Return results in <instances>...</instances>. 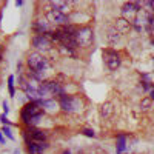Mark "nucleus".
I'll list each match as a JSON object with an SVG mask.
<instances>
[{
  "label": "nucleus",
  "mask_w": 154,
  "mask_h": 154,
  "mask_svg": "<svg viewBox=\"0 0 154 154\" xmlns=\"http://www.w3.org/2000/svg\"><path fill=\"white\" fill-rule=\"evenodd\" d=\"M26 65L29 68V75L32 77L34 80H43L45 77V69H48V60L38 53H31L28 54V59H26Z\"/></svg>",
  "instance_id": "obj_1"
},
{
  "label": "nucleus",
  "mask_w": 154,
  "mask_h": 154,
  "mask_svg": "<svg viewBox=\"0 0 154 154\" xmlns=\"http://www.w3.org/2000/svg\"><path fill=\"white\" fill-rule=\"evenodd\" d=\"M75 40H77V46H82V48H88L91 46L94 42V32L89 26H82V28H77L75 31Z\"/></svg>",
  "instance_id": "obj_2"
},
{
  "label": "nucleus",
  "mask_w": 154,
  "mask_h": 154,
  "mask_svg": "<svg viewBox=\"0 0 154 154\" xmlns=\"http://www.w3.org/2000/svg\"><path fill=\"white\" fill-rule=\"evenodd\" d=\"M59 106L62 108V111H65V112H75V111H79L82 108V102H80V99H77L74 96L63 94V96H60Z\"/></svg>",
  "instance_id": "obj_3"
},
{
  "label": "nucleus",
  "mask_w": 154,
  "mask_h": 154,
  "mask_svg": "<svg viewBox=\"0 0 154 154\" xmlns=\"http://www.w3.org/2000/svg\"><path fill=\"white\" fill-rule=\"evenodd\" d=\"M140 11H142V2H126L122 6V17L133 23Z\"/></svg>",
  "instance_id": "obj_4"
},
{
  "label": "nucleus",
  "mask_w": 154,
  "mask_h": 154,
  "mask_svg": "<svg viewBox=\"0 0 154 154\" xmlns=\"http://www.w3.org/2000/svg\"><path fill=\"white\" fill-rule=\"evenodd\" d=\"M40 112H42V106L38 105L37 102H28V103L23 106V109L20 112V117H22L23 123L28 125V122H29V119L32 117V116H37Z\"/></svg>",
  "instance_id": "obj_5"
},
{
  "label": "nucleus",
  "mask_w": 154,
  "mask_h": 154,
  "mask_svg": "<svg viewBox=\"0 0 154 154\" xmlns=\"http://www.w3.org/2000/svg\"><path fill=\"white\" fill-rule=\"evenodd\" d=\"M103 59H105L106 66L111 71L117 69L120 66V63H122V59H120L119 53H117V51H114V49H105L103 51Z\"/></svg>",
  "instance_id": "obj_6"
},
{
  "label": "nucleus",
  "mask_w": 154,
  "mask_h": 154,
  "mask_svg": "<svg viewBox=\"0 0 154 154\" xmlns=\"http://www.w3.org/2000/svg\"><path fill=\"white\" fill-rule=\"evenodd\" d=\"M46 16H48L49 22L59 25V26H66V25H69V17L65 14V12H60L57 9H49Z\"/></svg>",
  "instance_id": "obj_7"
},
{
  "label": "nucleus",
  "mask_w": 154,
  "mask_h": 154,
  "mask_svg": "<svg viewBox=\"0 0 154 154\" xmlns=\"http://www.w3.org/2000/svg\"><path fill=\"white\" fill-rule=\"evenodd\" d=\"M25 137H26V140H28V137H29V139H31L29 142H46L48 133L38 130V128H35V126H28L26 133H25Z\"/></svg>",
  "instance_id": "obj_8"
},
{
  "label": "nucleus",
  "mask_w": 154,
  "mask_h": 154,
  "mask_svg": "<svg viewBox=\"0 0 154 154\" xmlns=\"http://www.w3.org/2000/svg\"><path fill=\"white\" fill-rule=\"evenodd\" d=\"M31 42L37 51H49L53 46V42L48 38V35H34Z\"/></svg>",
  "instance_id": "obj_9"
},
{
  "label": "nucleus",
  "mask_w": 154,
  "mask_h": 154,
  "mask_svg": "<svg viewBox=\"0 0 154 154\" xmlns=\"http://www.w3.org/2000/svg\"><path fill=\"white\" fill-rule=\"evenodd\" d=\"M32 29L37 35H45L49 32V25L46 20H42V19H38L32 23Z\"/></svg>",
  "instance_id": "obj_10"
},
{
  "label": "nucleus",
  "mask_w": 154,
  "mask_h": 154,
  "mask_svg": "<svg viewBox=\"0 0 154 154\" xmlns=\"http://www.w3.org/2000/svg\"><path fill=\"white\" fill-rule=\"evenodd\" d=\"M45 149H48L46 142H28V152L29 154H42Z\"/></svg>",
  "instance_id": "obj_11"
},
{
  "label": "nucleus",
  "mask_w": 154,
  "mask_h": 154,
  "mask_svg": "<svg viewBox=\"0 0 154 154\" xmlns=\"http://www.w3.org/2000/svg\"><path fill=\"white\" fill-rule=\"evenodd\" d=\"M116 28H117V31L120 34H126L128 31H130L133 28V23L130 20H126L123 17H119L117 20H116Z\"/></svg>",
  "instance_id": "obj_12"
},
{
  "label": "nucleus",
  "mask_w": 154,
  "mask_h": 154,
  "mask_svg": "<svg viewBox=\"0 0 154 154\" xmlns=\"http://www.w3.org/2000/svg\"><path fill=\"white\" fill-rule=\"evenodd\" d=\"M120 32L117 31V28L116 26H109L108 28V31H106V38H108V43H111V45H116L119 40H120Z\"/></svg>",
  "instance_id": "obj_13"
},
{
  "label": "nucleus",
  "mask_w": 154,
  "mask_h": 154,
  "mask_svg": "<svg viewBox=\"0 0 154 154\" xmlns=\"http://www.w3.org/2000/svg\"><path fill=\"white\" fill-rule=\"evenodd\" d=\"M126 149V136L125 134H119L117 136V142H116V151L117 154H122Z\"/></svg>",
  "instance_id": "obj_14"
},
{
  "label": "nucleus",
  "mask_w": 154,
  "mask_h": 154,
  "mask_svg": "<svg viewBox=\"0 0 154 154\" xmlns=\"http://www.w3.org/2000/svg\"><path fill=\"white\" fill-rule=\"evenodd\" d=\"M37 103L40 105L42 108L48 109V111H56L57 106H59V103H56V100H51V99H48V100H38Z\"/></svg>",
  "instance_id": "obj_15"
},
{
  "label": "nucleus",
  "mask_w": 154,
  "mask_h": 154,
  "mask_svg": "<svg viewBox=\"0 0 154 154\" xmlns=\"http://www.w3.org/2000/svg\"><path fill=\"white\" fill-rule=\"evenodd\" d=\"M51 9H57L60 12H65L66 14V9H68V2H62V0H56V2H51Z\"/></svg>",
  "instance_id": "obj_16"
},
{
  "label": "nucleus",
  "mask_w": 154,
  "mask_h": 154,
  "mask_svg": "<svg viewBox=\"0 0 154 154\" xmlns=\"http://www.w3.org/2000/svg\"><path fill=\"white\" fill-rule=\"evenodd\" d=\"M112 111H114V108H112V105L109 103V102H106V103H103L100 106V116L102 117H109V116L112 114Z\"/></svg>",
  "instance_id": "obj_17"
},
{
  "label": "nucleus",
  "mask_w": 154,
  "mask_h": 154,
  "mask_svg": "<svg viewBox=\"0 0 154 154\" xmlns=\"http://www.w3.org/2000/svg\"><path fill=\"white\" fill-rule=\"evenodd\" d=\"M8 89H9V96L14 97V96H16V89H14V75H9V79H8Z\"/></svg>",
  "instance_id": "obj_18"
},
{
  "label": "nucleus",
  "mask_w": 154,
  "mask_h": 154,
  "mask_svg": "<svg viewBox=\"0 0 154 154\" xmlns=\"http://www.w3.org/2000/svg\"><path fill=\"white\" fill-rule=\"evenodd\" d=\"M151 99L149 97H145V99H142V102H140V108L142 109H148L149 106H151Z\"/></svg>",
  "instance_id": "obj_19"
},
{
  "label": "nucleus",
  "mask_w": 154,
  "mask_h": 154,
  "mask_svg": "<svg viewBox=\"0 0 154 154\" xmlns=\"http://www.w3.org/2000/svg\"><path fill=\"white\" fill-rule=\"evenodd\" d=\"M2 133H3V134H5V136H6L9 140H14V136H12V133H11V128H9L8 125H5V126L2 128Z\"/></svg>",
  "instance_id": "obj_20"
},
{
  "label": "nucleus",
  "mask_w": 154,
  "mask_h": 154,
  "mask_svg": "<svg viewBox=\"0 0 154 154\" xmlns=\"http://www.w3.org/2000/svg\"><path fill=\"white\" fill-rule=\"evenodd\" d=\"M83 136H86V137H96V133H94V130H89V128H83V130L80 131Z\"/></svg>",
  "instance_id": "obj_21"
},
{
  "label": "nucleus",
  "mask_w": 154,
  "mask_h": 154,
  "mask_svg": "<svg viewBox=\"0 0 154 154\" xmlns=\"http://www.w3.org/2000/svg\"><path fill=\"white\" fill-rule=\"evenodd\" d=\"M148 31L154 32V14H151L149 19H148Z\"/></svg>",
  "instance_id": "obj_22"
},
{
  "label": "nucleus",
  "mask_w": 154,
  "mask_h": 154,
  "mask_svg": "<svg viewBox=\"0 0 154 154\" xmlns=\"http://www.w3.org/2000/svg\"><path fill=\"white\" fill-rule=\"evenodd\" d=\"M0 122H2L3 125H9V120L6 119V114H2V116H0Z\"/></svg>",
  "instance_id": "obj_23"
},
{
  "label": "nucleus",
  "mask_w": 154,
  "mask_h": 154,
  "mask_svg": "<svg viewBox=\"0 0 154 154\" xmlns=\"http://www.w3.org/2000/svg\"><path fill=\"white\" fill-rule=\"evenodd\" d=\"M2 106H3V111H5V114H8V111H9V105H8V102L5 100L3 103H2Z\"/></svg>",
  "instance_id": "obj_24"
},
{
  "label": "nucleus",
  "mask_w": 154,
  "mask_h": 154,
  "mask_svg": "<svg viewBox=\"0 0 154 154\" xmlns=\"http://www.w3.org/2000/svg\"><path fill=\"white\" fill-rule=\"evenodd\" d=\"M149 99H151V100H154V88L149 91Z\"/></svg>",
  "instance_id": "obj_25"
},
{
  "label": "nucleus",
  "mask_w": 154,
  "mask_h": 154,
  "mask_svg": "<svg viewBox=\"0 0 154 154\" xmlns=\"http://www.w3.org/2000/svg\"><path fill=\"white\" fill-rule=\"evenodd\" d=\"M0 143H5V139H3V133L0 131Z\"/></svg>",
  "instance_id": "obj_26"
},
{
  "label": "nucleus",
  "mask_w": 154,
  "mask_h": 154,
  "mask_svg": "<svg viewBox=\"0 0 154 154\" xmlns=\"http://www.w3.org/2000/svg\"><path fill=\"white\" fill-rule=\"evenodd\" d=\"M22 5H23V2H20V0H19V2H16V6H17V8L22 6Z\"/></svg>",
  "instance_id": "obj_27"
},
{
  "label": "nucleus",
  "mask_w": 154,
  "mask_h": 154,
  "mask_svg": "<svg viewBox=\"0 0 154 154\" xmlns=\"http://www.w3.org/2000/svg\"><path fill=\"white\" fill-rule=\"evenodd\" d=\"M62 154H71V151H63Z\"/></svg>",
  "instance_id": "obj_28"
}]
</instances>
